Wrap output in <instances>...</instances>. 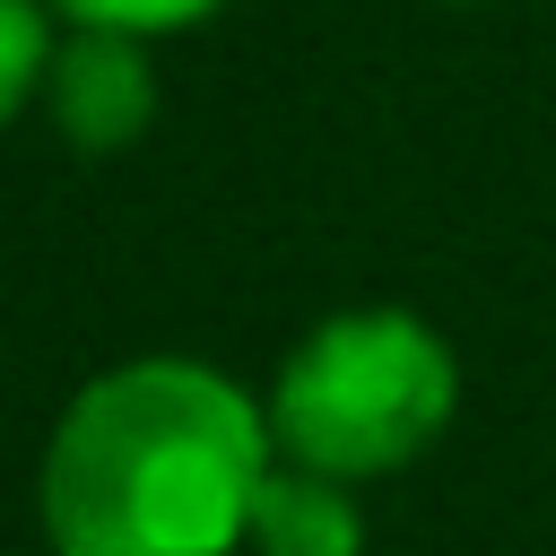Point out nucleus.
<instances>
[{
	"label": "nucleus",
	"instance_id": "nucleus-1",
	"mask_svg": "<svg viewBox=\"0 0 556 556\" xmlns=\"http://www.w3.org/2000/svg\"><path fill=\"white\" fill-rule=\"evenodd\" d=\"M269 460V408L235 374L130 356L61 408L35 513L52 556H235Z\"/></svg>",
	"mask_w": 556,
	"mask_h": 556
},
{
	"label": "nucleus",
	"instance_id": "nucleus-2",
	"mask_svg": "<svg viewBox=\"0 0 556 556\" xmlns=\"http://www.w3.org/2000/svg\"><path fill=\"white\" fill-rule=\"evenodd\" d=\"M452 400H460L452 348L400 304H356L287 348L261 408L287 460L356 486V478L408 469L452 426Z\"/></svg>",
	"mask_w": 556,
	"mask_h": 556
},
{
	"label": "nucleus",
	"instance_id": "nucleus-3",
	"mask_svg": "<svg viewBox=\"0 0 556 556\" xmlns=\"http://www.w3.org/2000/svg\"><path fill=\"white\" fill-rule=\"evenodd\" d=\"M43 104H52V130L87 156L104 148H130L156 113V61H148V35H122V26H70L52 43V70H43Z\"/></svg>",
	"mask_w": 556,
	"mask_h": 556
},
{
	"label": "nucleus",
	"instance_id": "nucleus-4",
	"mask_svg": "<svg viewBox=\"0 0 556 556\" xmlns=\"http://www.w3.org/2000/svg\"><path fill=\"white\" fill-rule=\"evenodd\" d=\"M243 539H252L261 556H365V521H356L348 478L304 469V460H287V452L269 460Z\"/></svg>",
	"mask_w": 556,
	"mask_h": 556
},
{
	"label": "nucleus",
	"instance_id": "nucleus-5",
	"mask_svg": "<svg viewBox=\"0 0 556 556\" xmlns=\"http://www.w3.org/2000/svg\"><path fill=\"white\" fill-rule=\"evenodd\" d=\"M52 0H0V130L43 96V70H52Z\"/></svg>",
	"mask_w": 556,
	"mask_h": 556
},
{
	"label": "nucleus",
	"instance_id": "nucleus-6",
	"mask_svg": "<svg viewBox=\"0 0 556 556\" xmlns=\"http://www.w3.org/2000/svg\"><path fill=\"white\" fill-rule=\"evenodd\" d=\"M208 9L226 0H52V17L70 26H122V35H174V26H200Z\"/></svg>",
	"mask_w": 556,
	"mask_h": 556
}]
</instances>
